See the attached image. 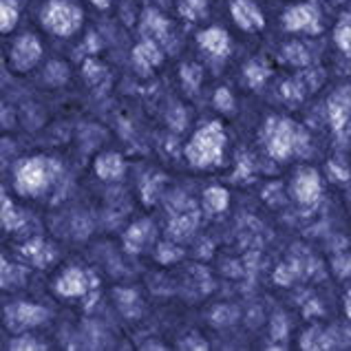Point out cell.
<instances>
[{
	"label": "cell",
	"instance_id": "obj_1",
	"mask_svg": "<svg viewBox=\"0 0 351 351\" xmlns=\"http://www.w3.org/2000/svg\"><path fill=\"white\" fill-rule=\"evenodd\" d=\"M221 142H223L221 128H219V124H210L195 137V142L188 146V157L193 159L195 164H208L210 159H219Z\"/></svg>",
	"mask_w": 351,
	"mask_h": 351
},
{
	"label": "cell",
	"instance_id": "obj_2",
	"mask_svg": "<svg viewBox=\"0 0 351 351\" xmlns=\"http://www.w3.org/2000/svg\"><path fill=\"white\" fill-rule=\"evenodd\" d=\"M80 18H82L80 16V9H75L69 3H62V0H53L45 9V25L60 36L73 34L80 27Z\"/></svg>",
	"mask_w": 351,
	"mask_h": 351
},
{
	"label": "cell",
	"instance_id": "obj_3",
	"mask_svg": "<svg viewBox=\"0 0 351 351\" xmlns=\"http://www.w3.org/2000/svg\"><path fill=\"white\" fill-rule=\"evenodd\" d=\"M49 166L43 162V159H34V162L25 164L23 168H20V186H23L25 190H40L43 186H47L49 182Z\"/></svg>",
	"mask_w": 351,
	"mask_h": 351
},
{
	"label": "cell",
	"instance_id": "obj_4",
	"mask_svg": "<svg viewBox=\"0 0 351 351\" xmlns=\"http://www.w3.org/2000/svg\"><path fill=\"white\" fill-rule=\"evenodd\" d=\"M232 16L239 23V27H243V29H261L265 25L263 14H261L256 5L250 3V0H237L232 5Z\"/></svg>",
	"mask_w": 351,
	"mask_h": 351
},
{
	"label": "cell",
	"instance_id": "obj_5",
	"mask_svg": "<svg viewBox=\"0 0 351 351\" xmlns=\"http://www.w3.org/2000/svg\"><path fill=\"white\" fill-rule=\"evenodd\" d=\"M40 56V45L34 36H23L14 47V62L18 69H29Z\"/></svg>",
	"mask_w": 351,
	"mask_h": 351
},
{
	"label": "cell",
	"instance_id": "obj_6",
	"mask_svg": "<svg viewBox=\"0 0 351 351\" xmlns=\"http://www.w3.org/2000/svg\"><path fill=\"white\" fill-rule=\"evenodd\" d=\"M316 12L312 7H294V9H289V12L285 14V27L287 29H292V32H298V29H309V32H314L316 27Z\"/></svg>",
	"mask_w": 351,
	"mask_h": 351
},
{
	"label": "cell",
	"instance_id": "obj_7",
	"mask_svg": "<svg viewBox=\"0 0 351 351\" xmlns=\"http://www.w3.org/2000/svg\"><path fill=\"white\" fill-rule=\"evenodd\" d=\"M292 142H294L292 124L280 122L278 128L274 130L272 139H269V150H272V155H274V157H285V155L289 153V148H292Z\"/></svg>",
	"mask_w": 351,
	"mask_h": 351
},
{
	"label": "cell",
	"instance_id": "obj_8",
	"mask_svg": "<svg viewBox=\"0 0 351 351\" xmlns=\"http://www.w3.org/2000/svg\"><path fill=\"white\" fill-rule=\"evenodd\" d=\"M199 43L213 53H226L228 51V36L221 32V29H208V32H204L202 36H199Z\"/></svg>",
	"mask_w": 351,
	"mask_h": 351
},
{
	"label": "cell",
	"instance_id": "obj_9",
	"mask_svg": "<svg viewBox=\"0 0 351 351\" xmlns=\"http://www.w3.org/2000/svg\"><path fill=\"white\" fill-rule=\"evenodd\" d=\"M296 195L300 202H314L316 195H318V179L316 175H305V177H300L298 182H296Z\"/></svg>",
	"mask_w": 351,
	"mask_h": 351
},
{
	"label": "cell",
	"instance_id": "obj_10",
	"mask_svg": "<svg viewBox=\"0 0 351 351\" xmlns=\"http://www.w3.org/2000/svg\"><path fill=\"white\" fill-rule=\"evenodd\" d=\"M84 289H86L84 274L77 272V269H71V272H69L62 280H60V292H62V294L73 296V294H82Z\"/></svg>",
	"mask_w": 351,
	"mask_h": 351
},
{
	"label": "cell",
	"instance_id": "obj_11",
	"mask_svg": "<svg viewBox=\"0 0 351 351\" xmlns=\"http://www.w3.org/2000/svg\"><path fill=\"white\" fill-rule=\"evenodd\" d=\"M159 60H162V56H159L157 47L153 43H144V45H139L135 49V62L142 69H148V66L157 64Z\"/></svg>",
	"mask_w": 351,
	"mask_h": 351
},
{
	"label": "cell",
	"instance_id": "obj_12",
	"mask_svg": "<svg viewBox=\"0 0 351 351\" xmlns=\"http://www.w3.org/2000/svg\"><path fill=\"white\" fill-rule=\"evenodd\" d=\"M97 173L102 177H106V179L117 177L119 173H122V159H119L117 155H106L104 159H99Z\"/></svg>",
	"mask_w": 351,
	"mask_h": 351
},
{
	"label": "cell",
	"instance_id": "obj_13",
	"mask_svg": "<svg viewBox=\"0 0 351 351\" xmlns=\"http://www.w3.org/2000/svg\"><path fill=\"white\" fill-rule=\"evenodd\" d=\"M45 318V309H40L36 305H20L18 307V320L23 325H38Z\"/></svg>",
	"mask_w": 351,
	"mask_h": 351
},
{
	"label": "cell",
	"instance_id": "obj_14",
	"mask_svg": "<svg viewBox=\"0 0 351 351\" xmlns=\"http://www.w3.org/2000/svg\"><path fill=\"white\" fill-rule=\"evenodd\" d=\"M206 206L210 210H223L228 206V193L221 188H213L206 193Z\"/></svg>",
	"mask_w": 351,
	"mask_h": 351
},
{
	"label": "cell",
	"instance_id": "obj_15",
	"mask_svg": "<svg viewBox=\"0 0 351 351\" xmlns=\"http://www.w3.org/2000/svg\"><path fill=\"white\" fill-rule=\"evenodd\" d=\"M0 12H3V32H9L18 20V9H16V5L9 3V0H5Z\"/></svg>",
	"mask_w": 351,
	"mask_h": 351
},
{
	"label": "cell",
	"instance_id": "obj_16",
	"mask_svg": "<svg viewBox=\"0 0 351 351\" xmlns=\"http://www.w3.org/2000/svg\"><path fill=\"white\" fill-rule=\"evenodd\" d=\"M182 12H184V16H190V18L204 16L206 14V0H186Z\"/></svg>",
	"mask_w": 351,
	"mask_h": 351
},
{
	"label": "cell",
	"instance_id": "obj_17",
	"mask_svg": "<svg viewBox=\"0 0 351 351\" xmlns=\"http://www.w3.org/2000/svg\"><path fill=\"white\" fill-rule=\"evenodd\" d=\"M336 40L345 51H351V25H340L336 32Z\"/></svg>",
	"mask_w": 351,
	"mask_h": 351
},
{
	"label": "cell",
	"instance_id": "obj_18",
	"mask_svg": "<svg viewBox=\"0 0 351 351\" xmlns=\"http://www.w3.org/2000/svg\"><path fill=\"white\" fill-rule=\"evenodd\" d=\"M287 56H289V60H292V62H298V64L307 62L305 51H303V47H300V45H292V47H287Z\"/></svg>",
	"mask_w": 351,
	"mask_h": 351
},
{
	"label": "cell",
	"instance_id": "obj_19",
	"mask_svg": "<svg viewBox=\"0 0 351 351\" xmlns=\"http://www.w3.org/2000/svg\"><path fill=\"white\" fill-rule=\"evenodd\" d=\"M247 77H250V82H252V86H258L261 82H263V77H265V69L252 64L247 69Z\"/></svg>",
	"mask_w": 351,
	"mask_h": 351
},
{
	"label": "cell",
	"instance_id": "obj_20",
	"mask_svg": "<svg viewBox=\"0 0 351 351\" xmlns=\"http://www.w3.org/2000/svg\"><path fill=\"white\" fill-rule=\"evenodd\" d=\"M217 106H221L223 111L232 108V95H230L226 88H219V93H217Z\"/></svg>",
	"mask_w": 351,
	"mask_h": 351
},
{
	"label": "cell",
	"instance_id": "obj_21",
	"mask_svg": "<svg viewBox=\"0 0 351 351\" xmlns=\"http://www.w3.org/2000/svg\"><path fill=\"white\" fill-rule=\"evenodd\" d=\"M190 228H193V226H190V219H184V221H179V219H177V221L170 226V230H175L177 237H184L186 232H190Z\"/></svg>",
	"mask_w": 351,
	"mask_h": 351
},
{
	"label": "cell",
	"instance_id": "obj_22",
	"mask_svg": "<svg viewBox=\"0 0 351 351\" xmlns=\"http://www.w3.org/2000/svg\"><path fill=\"white\" fill-rule=\"evenodd\" d=\"M184 77L186 80H190L193 77V82H195V86H197V82H199V66H184Z\"/></svg>",
	"mask_w": 351,
	"mask_h": 351
},
{
	"label": "cell",
	"instance_id": "obj_23",
	"mask_svg": "<svg viewBox=\"0 0 351 351\" xmlns=\"http://www.w3.org/2000/svg\"><path fill=\"white\" fill-rule=\"evenodd\" d=\"M86 69H88V71H93V69H95V62H93V60H88V62H86ZM88 77H91V80H95L99 73H86Z\"/></svg>",
	"mask_w": 351,
	"mask_h": 351
},
{
	"label": "cell",
	"instance_id": "obj_24",
	"mask_svg": "<svg viewBox=\"0 0 351 351\" xmlns=\"http://www.w3.org/2000/svg\"><path fill=\"white\" fill-rule=\"evenodd\" d=\"M91 3H95L97 7H106V5H108V0H91Z\"/></svg>",
	"mask_w": 351,
	"mask_h": 351
}]
</instances>
